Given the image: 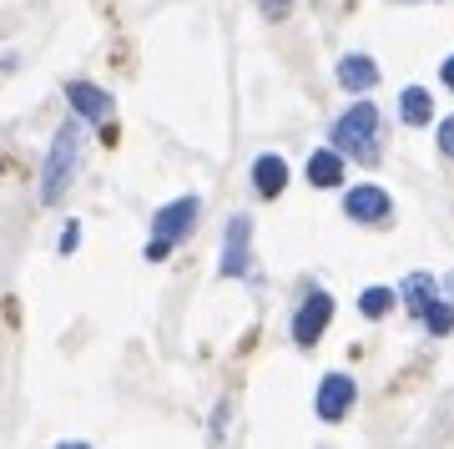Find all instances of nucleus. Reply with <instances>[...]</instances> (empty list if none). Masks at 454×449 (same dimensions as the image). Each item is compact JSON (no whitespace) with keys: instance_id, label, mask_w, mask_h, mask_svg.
I'll list each match as a JSON object with an SVG mask.
<instances>
[{"instance_id":"f257e3e1","label":"nucleus","mask_w":454,"mask_h":449,"mask_svg":"<svg viewBox=\"0 0 454 449\" xmlns=\"http://www.w3.org/2000/svg\"><path fill=\"white\" fill-rule=\"evenodd\" d=\"M328 142L339 157H354V161H379V112H373V101H354L348 112L333 122L328 131Z\"/></svg>"},{"instance_id":"f03ea898","label":"nucleus","mask_w":454,"mask_h":449,"mask_svg":"<svg viewBox=\"0 0 454 449\" xmlns=\"http://www.w3.org/2000/svg\"><path fill=\"white\" fill-rule=\"evenodd\" d=\"M76 157H82V127L66 122L56 137H51V152H46V167H41V202H61L66 187H71V172H76Z\"/></svg>"},{"instance_id":"7ed1b4c3","label":"nucleus","mask_w":454,"mask_h":449,"mask_svg":"<svg viewBox=\"0 0 454 449\" xmlns=\"http://www.w3.org/2000/svg\"><path fill=\"white\" fill-rule=\"evenodd\" d=\"M197 217H202V202H197V197H177V202H167V208L152 212V238L182 242L197 227Z\"/></svg>"},{"instance_id":"20e7f679","label":"nucleus","mask_w":454,"mask_h":449,"mask_svg":"<svg viewBox=\"0 0 454 449\" xmlns=\"http://www.w3.org/2000/svg\"><path fill=\"white\" fill-rule=\"evenodd\" d=\"M328 319H333V298H328L324 288H318V293H309V298H303V308L293 313V343H303V349H313V343L324 338Z\"/></svg>"},{"instance_id":"39448f33","label":"nucleus","mask_w":454,"mask_h":449,"mask_svg":"<svg viewBox=\"0 0 454 449\" xmlns=\"http://www.w3.org/2000/svg\"><path fill=\"white\" fill-rule=\"evenodd\" d=\"M253 217H232L227 223V238H223V268L217 273L223 278H243L247 268H253Z\"/></svg>"},{"instance_id":"423d86ee","label":"nucleus","mask_w":454,"mask_h":449,"mask_svg":"<svg viewBox=\"0 0 454 449\" xmlns=\"http://www.w3.org/2000/svg\"><path fill=\"white\" fill-rule=\"evenodd\" d=\"M343 212L354 217V223H389V212H394V197L384 193V187H373V182H364V187H354V193L343 197Z\"/></svg>"},{"instance_id":"0eeeda50","label":"nucleus","mask_w":454,"mask_h":449,"mask_svg":"<svg viewBox=\"0 0 454 449\" xmlns=\"http://www.w3.org/2000/svg\"><path fill=\"white\" fill-rule=\"evenodd\" d=\"M354 394H358V389H354L348 374H328L324 384H318V404H313V409H318L324 424H339V419L354 409Z\"/></svg>"},{"instance_id":"6e6552de","label":"nucleus","mask_w":454,"mask_h":449,"mask_svg":"<svg viewBox=\"0 0 454 449\" xmlns=\"http://www.w3.org/2000/svg\"><path fill=\"white\" fill-rule=\"evenodd\" d=\"M66 101H71V112L86 116V122H112V97L101 91L97 81H66Z\"/></svg>"},{"instance_id":"1a4fd4ad","label":"nucleus","mask_w":454,"mask_h":449,"mask_svg":"<svg viewBox=\"0 0 454 449\" xmlns=\"http://www.w3.org/2000/svg\"><path fill=\"white\" fill-rule=\"evenodd\" d=\"M253 187H258V197H278L283 187H288V161L283 157H258L253 161Z\"/></svg>"},{"instance_id":"9d476101","label":"nucleus","mask_w":454,"mask_h":449,"mask_svg":"<svg viewBox=\"0 0 454 449\" xmlns=\"http://www.w3.org/2000/svg\"><path fill=\"white\" fill-rule=\"evenodd\" d=\"M339 86L343 91H373L379 86V66L369 56H343L339 61Z\"/></svg>"},{"instance_id":"9b49d317","label":"nucleus","mask_w":454,"mask_h":449,"mask_svg":"<svg viewBox=\"0 0 454 449\" xmlns=\"http://www.w3.org/2000/svg\"><path fill=\"white\" fill-rule=\"evenodd\" d=\"M309 182L313 187H324V193L343 182V157L333 152V146H324V152H313L309 157Z\"/></svg>"},{"instance_id":"f8f14e48","label":"nucleus","mask_w":454,"mask_h":449,"mask_svg":"<svg viewBox=\"0 0 454 449\" xmlns=\"http://www.w3.org/2000/svg\"><path fill=\"white\" fill-rule=\"evenodd\" d=\"M399 298H404V308L414 313V319H424V308L439 298V288H434V278H429V273H409L404 288H399Z\"/></svg>"},{"instance_id":"ddd939ff","label":"nucleus","mask_w":454,"mask_h":449,"mask_svg":"<svg viewBox=\"0 0 454 449\" xmlns=\"http://www.w3.org/2000/svg\"><path fill=\"white\" fill-rule=\"evenodd\" d=\"M399 116H404L409 127H429V116H434V101L424 86H404V97H399Z\"/></svg>"},{"instance_id":"4468645a","label":"nucleus","mask_w":454,"mask_h":449,"mask_svg":"<svg viewBox=\"0 0 454 449\" xmlns=\"http://www.w3.org/2000/svg\"><path fill=\"white\" fill-rule=\"evenodd\" d=\"M394 308V288H364V298H358V313L364 319H384Z\"/></svg>"},{"instance_id":"2eb2a0df","label":"nucleus","mask_w":454,"mask_h":449,"mask_svg":"<svg viewBox=\"0 0 454 449\" xmlns=\"http://www.w3.org/2000/svg\"><path fill=\"white\" fill-rule=\"evenodd\" d=\"M424 323H429V334H439V338L454 334V313H450V303H439V298H434V303L424 308Z\"/></svg>"},{"instance_id":"dca6fc26","label":"nucleus","mask_w":454,"mask_h":449,"mask_svg":"<svg viewBox=\"0 0 454 449\" xmlns=\"http://www.w3.org/2000/svg\"><path fill=\"white\" fill-rule=\"evenodd\" d=\"M434 142H439V152H444V157H454V116H444V122H439Z\"/></svg>"},{"instance_id":"f3484780","label":"nucleus","mask_w":454,"mask_h":449,"mask_svg":"<svg viewBox=\"0 0 454 449\" xmlns=\"http://www.w3.org/2000/svg\"><path fill=\"white\" fill-rule=\"evenodd\" d=\"M258 11L262 16H273V20H283L293 11V0H258Z\"/></svg>"},{"instance_id":"a211bd4d","label":"nucleus","mask_w":454,"mask_h":449,"mask_svg":"<svg viewBox=\"0 0 454 449\" xmlns=\"http://www.w3.org/2000/svg\"><path fill=\"white\" fill-rule=\"evenodd\" d=\"M76 248H82V227L71 223V227L61 232V253H76Z\"/></svg>"},{"instance_id":"6ab92c4d","label":"nucleus","mask_w":454,"mask_h":449,"mask_svg":"<svg viewBox=\"0 0 454 449\" xmlns=\"http://www.w3.org/2000/svg\"><path fill=\"white\" fill-rule=\"evenodd\" d=\"M167 253H172V242H162V238H152V242H146V263H162Z\"/></svg>"},{"instance_id":"aec40b11","label":"nucleus","mask_w":454,"mask_h":449,"mask_svg":"<svg viewBox=\"0 0 454 449\" xmlns=\"http://www.w3.org/2000/svg\"><path fill=\"white\" fill-rule=\"evenodd\" d=\"M444 86H450V91H454V56H450V61H444Z\"/></svg>"}]
</instances>
